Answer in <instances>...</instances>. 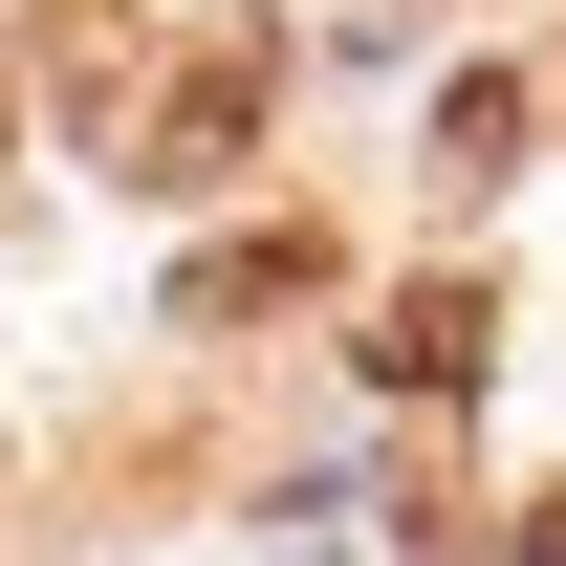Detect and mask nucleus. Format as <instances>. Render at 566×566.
<instances>
[{"instance_id": "7ed1b4c3", "label": "nucleus", "mask_w": 566, "mask_h": 566, "mask_svg": "<svg viewBox=\"0 0 566 566\" xmlns=\"http://www.w3.org/2000/svg\"><path fill=\"white\" fill-rule=\"evenodd\" d=\"M305 283H327V240H305V218H262V240H218L175 305H197V327H240V305H305Z\"/></svg>"}, {"instance_id": "f03ea898", "label": "nucleus", "mask_w": 566, "mask_h": 566, "mask_svg": "<svg viewBox=\"0 0 566 566\" xmlns=\"http://www.w3.org/2000/svg\"><path fill=\"white\" fill-rule=\"evenodd\" d=\"M480 349H501L480 283H392V305H370V370H392V392H480Z\"/></svg>"}, {"instance_id": "20e7f679", "label": "nucleus", "mask_w": 566, "mask_h": 566, "mask_svg": "<svg viewBox=\"0 0 566 566\" xmlns=\"http://www.w3.org/2000/svg\"><path fill=\"white\" fill-rule=\"evenodd\" d=\"M501 153H523V87H501V66L436 87V175H501Z\"/></svg>"}, {"instance_id": "f257e3e1", "label": "nucleus", "mask_w": 566, "mask_h": 566, "mask_svg": "<svg viewBox=\"0 0 566 566\" xmlns=\"http://www.w3.org/2000/svg\"><path fill=\"white\" fill-rule=\"evenodd\" d=\"M262 109H283V44L240 22V44H197V66L153 87V132H132V175H175V197H197V175H240V153H262Z\"/></svg>"}]
</instances>
